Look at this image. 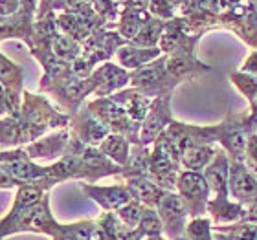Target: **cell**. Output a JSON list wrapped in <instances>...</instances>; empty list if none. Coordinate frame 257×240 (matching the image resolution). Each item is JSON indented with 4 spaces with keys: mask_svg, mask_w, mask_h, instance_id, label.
Segmentation results:
<instances>
[{
    "mask_svg": "<svg viewBox=\"0 0 257 240\" xmlns=\"http://www.w3.org/2000/svg\"><path fill=\"white\" fill-rule=\"evenodd\" d=\"M85 107L90 110L96 118L101 119L110 132L121 134L131 141L133 145H142L140 134H142V123L134 121L127 114L121 105L114 101L112 97H96L94 101L85 103Z\"/></svg>",
    "mask_w": 257,
    "mask_h": 240,
    "instance_id": "7",
    "label": "cell"
},
{
    "mask_svg": "<svg viewBox=\"0 0 257 240\" xmlns=\"http://www.w3.org/2000/svg\"><path fill=\"white\" fill-rule=\"evenodd\" d=\"M68 150H72L77 158V169H75V180L77 181L96 183L99 178L121 176L123 167H119L110 158H107L99 147L81 143L79 139L72 136Z\"/></svg>",
    "mask_w": 257,
    "mask_h": 240,
    "instance_id": "5",
    "label": "cell"
},
{
    "mask_svg": "<svg viewBox=\"0 0 257 240\" xmlns=\"http://www.w3.org/2000/svg\"><path fill=\"white\" fill-rule=\"evenodd\" d=\"M149 160H151V147H147V145H133L131 158H128L127 165L123 167L119 178H123V180H127V178H138V176L149 178Z\"/></svg>",
    "mask_w": 257,
    "mask_h": 240,
    "instance_id": "31",
    "label": "cell"
},
{
    "mask_svg": "<svg viewBox=\"0 0 257 240\" xmlns=\"http://www.w3.org/2000/svg\"><path fill=\"white\" fill-rule=\"evenodd\" d=\"M231 85L246 97L248 101L253 103L257 97V75L246 74V72H233L230 74Z\"/></svg>",
    "mask_w": 257,
    "mask_h": 240,
    "instance_id": "39",
    "label": "cell"
},
{
    "mask_svg": "<svg viewBox=\"0 0 257 240\" xmlns=\"http://www.w3.org/2000/svg\"><path fill=\"white\" fill-rule=\"evenodd\" d=\"M151 11L149 10H134V8H121V13H119V21L118 26H116V32L121 35V37L127 41V43H133L134 37L140 33L142 26L151 19Z\"/></svg>",
    "mask_w": 257,
    "mask_h": 240,
    "instance_id": "29",
    "label": "cell"
},
{
    "mask_svg": "<svg viewBox=\"0 0 257 240\" xmlns=\"http://www.w3.org/2000/svg\"><path fill=\"white\" fill-rule=\"evenodd\" d=\"M167 72L178 85H182L186 81L211 72V66L197 59V46H189L177 54L167 55Z\"/></svg>",
    "mask_w": 257,
    "mask_h": 240,
    "instance_id": "19",
    "label": "cell"
},
{
    "mask_svg": "<svg viewBox=\"0 0 257 240\" xmlns=\"http://www.w3.org/2000/svg\"><path fill=\"white\" fill-rule=\"evenodd\" d=\"M177 192L182 196L184 203L189 211V218H198L208 213V205L211 200V187L204 176V172L182 169L178 174Z\"/></svg>",
    "mask_w": 257,
    "mask_h": 240,
    "instance_id": "10",
    "label": "cell"
},
{
    "mask_svg": "<svg viewBox=\"0 0 257 240\" xmlns=\"http://www.w3.org/2000/svg\"><path fill=\"white\" fill-rule=\"evenodd\" d=\"M215 154H217V147L215 145H206V143L191 145L182 156V169L204 172V169L213 161Z\"/></svg>",
    "mask_w": 257,
    "mask_h": 240,
    "instance_id": "30",
    "label": "cell"
},
{
    "mask_svg": "<svg viewBox=\"0 0 257 240\" xmlns=\"http://www.w3.org/2000/svg\"><path fill=\"white\" fill-rule=\"evenodd\" d=\"M213 229L224 233L230 240H257V222L241 220L235 224H219Z\"/></svg>",
    "mask_w": 257,
    "mask_h": 240,
    "instance_id": "37",
    "label": "cell"
},
{
    "mask_svg": "<svg viewBox=\"0 0 257 240\" xmlns=\"http://www.w3.org/2000/svg\"><path fill=\"white\" fill-rule=\"evenodd\" d=\"M246 128L248 132H257V97L255 101L250 103V112L246 114Z\"/></svg>",
    "mask_w": 257,
    "mask_h": 240,
    "instance_id": "47",
    "label": "cell"
},
{
    "mask_svg": "<svg viewBox=\"0 0 257 240\" xmlns=\"http://www.w3.org/2000/svg\"><path fill=\"white\" fill-rule=\"evenodd\" d=\"M0 163H2V171H0L2 189L21 187L48 178V165L43 167L39 165L35 160H32L26 147L2 150Z\"/></svg>",
    "mask_w": 257,
    "mask_h": 240,
    "instance_id": "4",
    "label": "cell"
},
{
    "mask_svg": "<svg viewBox=\"0 0 257 240\" xmlns=\"http://www.w3.org/2000/svg\"><path fill=\"white\" fill-rule=\"evenodd\" d=\"M68 128L74 138L79 139L81 143L92 145V147H99L112 134L110 128L99 118H96L85 105H83V108L75 116H72Z\"/></svg>",
    "mask_w": 257,
    "mask_h": 240,
    "instance_id": "14",
    "label": "cell"
},
{
    "mask_svg": "<svg viewBox=\"0 0 257 240\" xmlns=\"http://www.w3.org/2000/svg\"><path fill=\"white\" fill-rule=\"evenodd\" d=\"M57 24H59L61 33L70 35V37L75 39V41L81 44H85L97 30L105 28V26H101V24L86 21L85 17L77 15V13H72V11H61V13H57Z\"/></svg>",
    "mask_w": 257,
    "mask_h": 240,
    "instance_id": "24",
    "label": "cell"
},
{
    "mask_svg": "<svg viewBox=\"0 0 257 240\" xmlns=\"http://www.w3.org/2000/svg\"><path fill=\"white\" fill-rule=\"evenodd\" d=\"M70 119L72 116L57 110L41 92L33 94L24 90L21 110L24 145L41 139L48 128H66L70 125Z\"/></svg>",
    "mask_w": 257,
    "mask_h": 240,
    "instance_id": "2",
    "label": "cell"
},
{
    "mask_svg": "<svg viewBox=\"0 0 257 240\" xmlns=\"http://www.w3.org/2000/svg\"><path fill=\"white\" fill-rule=\"evenodd\" d=\"M182 171V165H178L173 160L160 143L151 145V160H149V178L156 181L166 191H177L178 174Z\"/></svg>",
    "mask_w": 257,
    "mask_h": 240,
    "instance_id": "15",
    "label": "cell"
},
{
    "mask_svg": "<svg viewBox=\"0 0 257 240\" xmlns=\"http://www.w3.org/2000/svg\"><path fill=\"white\" fill-rule=\"evenodd\" d=\"M241 72L257 75V50H253L252 54L244 59V63H242V66H241Z\"/></svg>",
    "mask_w": 257,
    "mask_h": 240,
    "instance_id": "48",
    "label": "cell"
},
{
    "mask_svg": "<svg viewBox=\"0 0 257 240\" xmlns=\"http://www.w3.org/2000/svg\"><path fill=\"white\" fill-rule=\"evenodd\" d=\"M52 50H54V54L57 55L59 59H63V61H66V63L72 64L81 54H83V44L77 43V41L72 39L70 35L59 33V35L54 39Z\"/></svg>",
    "mask_w": 257,
    "mask_h": 240,
    "instance_id": "36",
    "label": "cell"
},
{
    "mask_svg": "<svg viewBox=\"0 0 257 240\" xmlns=\"http://www.w3.org/2000/svg\"><path fill=\"white\" fill-rule=\"evenodd\" d=\"M70 141H72V132L70 128H59L55 132L48 134V136H43L37 141H32V143L24 145L28 150V154L32 160H54V158H63L66 154V150L70 147Z\"/></svg>",
    "mask_w": 257,
    "mask_h": 240,
    "instance_id": "22",
    "label": "cell"
},
{
    "mask_svg": "<svg viewBox=\"0 0 257 240\" xmlns=\"http://www.w3.org/2000/svg\"><path fill=\"white\" fill-rule=\"evenodd\" d=\"M208 143H219L228 152L230 160L244 161L246 160L248 132L246 128V112H228L226 118L219 125L204 127Z\"/></svg>",
    "mask_w": 257,
    "mask_h": 240,
    "instance_id": "3",
    "label": "cell"
},
{
    "mask_svg": "<svg viewBox=\"0 0 257 240\" xmlns=\"http://www.w3.org/2000/svg\"><path fill=\"white\" fill-rule=\"evenodd\" d=\"M0 6H2L0 13H2V19H4V17L15 15L17 11L22 8V2L21 0H0Z\"/></svg>",
    "mask_w": 257,
    "mask_h": 240,
    "instance_id": "46",
    "label": "cell"
},
{
    "mask_svg": "<svg viewBox=\"0 0 257 240\" xmlns=\"http://www.w3.org/2000/svg\"><path fill=\"white\" fill-rule=\"evenodd\" d=\"M151 0H128L123 8H134V10H149Z\"/></svg>",
    "mask_w": 257,
    "mask_h": 240,
    "instance_id": "49",
    "label": "cell"
},
{
    "mask_svg": "<svg viewBox=\"0 0 257 240\" xmlns=\"http://www.w3.org/2000/svg\"><path fill=\"white\" fill-rule=\"evenodd\" d=\"M92 240H110V238H108V236L99 229V225H97L96 231H94V235H92Z\"/></svg>",
    "mask_w": 257,
    "mask_h": 240,
    "instance_id": "52",
    "label": "cell"
},
{
    "mask_svg": "<svg viewBox=\"0 0 257 240\" xmlns=\"http://www.w3.org/2000/svg\"><path fill=\"white\" fill-rule=\"evenodd\" d=\"M252 4H253V6H255V8H257V0H255V2H252Z\"/></svg>",
    "mask_w": 257,
    "mask_h": 240,
    "instance_id": "56",
    "label": "cell"
},
{
    "mask_svg": "<svg viewBox=\"0 0 257 240\" xmlns=\"http://www.w3.org/2000/svg\"><path fill=\"white\" fill-rule=\"evenodd\" d=\"M35 19H37V13L26 10V8H21L15 15L4 17L2 19V41L21 39L30 46L32 44Z\"/></svg>",
    "mask_w": 257,
    "mask_h": 240,
    "instance_id": "23",
    "label": "cell"
},
{
    "mask_svg": "<svg viewBox=\"0 0 257 240\" xmlns=\"http://www.w3.org/2000/svg\"><path fill=\"white\" fill-rule=\"evenodd\" d=\"M94 92H96V88H94V83L90 81V77L81 79L74 72H68L61 79L46 86L43 94H50L55 101L59 103V107L66 110L68 116H75L83 108L86 97L94 96Z\"/></svg>",
    "mask_w": 257,
    "mask_h": 240,
    "instance_id": "8",
    "label": "cell"
},
{
    "mask_svg": "<svg viewBox=\"0 0 257 240\" xmlns=\"http://www.w3.org/2000/svg\"><path fill=\"white\" fill-rule=\"evenodd\" d=\"M2 61V118L15 116L22 110V97H24V70L4 54Z\"/></svg>",
    "mask_w": 257,
    "mask_h": 240,
    "instance_id": "13",
    "label": "cell"
},
{
    "mask_svg": "<svg viewBox=\"0 0 257 240\" xmlns=\"http://www.w3.org/2000/svg\"><path fill=\"white\" fill-rule=\"evenodd\" d=\"M66 10H68V0H41L37 17H44L48 13H61V11Z\"/></svg>",
    "mask_w": 257,
    "mask_h": 240,
    "instance_id": "44",
    "label": "cell"
},
{
    "mask_svg": "<svg viewBox=\"0 0 257 240\" xmlns=\"http://www.w3.org/2000/svg\"><path fill=\"white\" fill-rule=\"evenodd\" d=\"M171 99L173 94H167V96L156 97L153 101V107H151L149 114L142 125V134H140L142 145L151 147L158 139V136L175 121L171 110Z\"/></svg>",
    "mask_w": 257,
    "mask_h": 240,
    "instance_id": "16",
    "label": "cell"
},
{
    "mask_svg": "<svg viewBox=\"0 0 257 240\" xmlns=\"http://www.w3.org/2000/svg\"><path fill=\"white\" fill-rule=\"evenodd\" d=\"M145 209H147V205L140 203L138 200H131L128 203H125L123 207H119L118 211H116V214L123 220L128 227H134V229H136L142 216H144Z\"/></svg>",
    "mask_w": 257,
    "mask_h": 240,
    "instance_id": "41",
    "label": "cell"
},
{
    "mask_svg": "<svg viewBox=\"0 0 257 240\" xmlns=\"http://www.w3.org/2000/svg\"><path fill=\"white\" fill-rule=\"evenodd\" d=\"M213 240H230V238H228L224 233H219V231H215V233H213Z\"/></svg>",
    "mask_w": 257,
    "mask_h": 240,
    "instance_id": "53",
    "label": "cell"
},
{
    "mask_svg": "<svg viewBox=\"0 0 257 240\" xmlns=\"http://www.w3.org/2000/svg\"><path fill=\"white\" fill-rule=\"evenodd\" d=\"M244 163L248 169L257 176V132H252L248 136V145H246V160Z\"/></svg>",
    "mask_w": 257,
    "mask_h": 240,
    "instance_id": "45",
    "label": "cell"
},
{
    "mask_svg": "<svg viewBox=\"0 0 257 240\" xmlns=\"http://www.w3.org/2000/svg\"><path fill=\"white\" fill-rule=\"evenodd\" d=\"M59 227L61 222H57L50 211V194H46L43 198V202L26 209L19 216L11 220H2L0 235H2V238L17 235V233H37V235L54 236Z\"/></svg>",
    "mask_w": 257,
    "mask_h": 240,
    "instance_id": "6",
    "label": "cell"
},
{
    "mask_svg": "<svg viewBox=\"0 0 257 240\" xmlns=\"http://www.w3.org/2000/svg\"><path fill=\"white\" fill-rule=\"evenodd\" d=\"M97 225L110 240H144V235L138 229L128 227L116 211H105L97 218Z\"/></svg>",
    "mask_w": 257,
    "mask_h": 240,
    "instance_id": "28",
    "label": "cell"
},
{
    "mask_svg": "<svg viewBox=\"0 0 257 240\" xmlns=\"http://www.w3.org/2000/svg\"><path fill=\"white\" fill-rule=\"evenodd\" d=\"M125 185L131 191L133 200H138L140 203H144L147 207L156 209L160 205V202L164 200V196L167 194L166 189H162L156 181H153L147 176H138V178H127Z\"/></svg>",
    "mask_w": 257,
    "mask_h": 240,
    "instance_id": "26",
    "label": "cell"
},
{
    "mask_svg": "<svg viewBox=\"0 0 257 240\" xmlns=\"http://www.w3.org/2000/svg\"><path fill=\"white\" fill-rule=\"evenodd\" d=\"M166 24L167 21H162L158 17H151L149 21L142 26L140 33L134 37V41L131 44L142 46V48H158L160 39L164 35V30H166Z\"/></svg>",
    "mask_w": 257,
    "mask_h": 240,
    "instance_id": "34",
    "label": "cell"
},
{
    "mask_svg": "<svg viewBox=\"0 0 257 240\" xmlns=\"http://www.w3.org/2000/svg\"><path fill=\"white\" fill-rule=\"evenodd\" d=\"M144 240H169L166 236H151V238H144Z\"/></svg>",
    "mask_w": 257,
    "mask_h": 240,
    "instance_id": "54",
    "label": "cell"
},
{
    "mask_svg": "<svg viewBox=\"0 0 257 240\" xmlns=\"http://www.w3.org/2000/svg\"><path fill=\"white\" fill-rule=\"evenodd\" d=\"M136 229L144 235V238H151V236H164V222H162L158 211L153 207L145 209L144 216L140 220V224Z\"/></svg>",
    "mask_w": 257,
    "mask_h": 240,
    "instance_id": "38",
    "label": "cell"
},
{
    "mask_svg": "<svg viewBox=\"0 0 257 240\" xmlns=\"http://www.w3.org/2000/svg\"><path fill=\"white\" fill-rule=\"evenodd\" d=\"M0 138H2V150L24 147V130H22L21 114L2 118V121H0Z\"/></svg>",
    "mask_w": 257,
    "mask_h": 240,
    "instance_id": "33",
    "label": "cell"
},
{
    "mask_svg": "<svg viewBox=\"0 0 257 240\" xmlns=\"http://www.w3.org/2000/svg\"><path fill=\"white\" fill-rule=\"evenodd\" d=\"M110 97L127 110V114L134 121L142 123V125H144L145 118H147V114H149L151 107H153V101H155V99L147 97L145 94H142V92H140L138 88H134V86H128V88L116 92V94Z\"/></svg>",
    "mask_w": 257,
    "mask_h": 240,
    "instance_id": "25",
    "label": "cell"
},
{
    "mask_svg": "<svg viewBox=\"0 0 257 240\" xmlns=\"http://www.w3.org/2000/svg\"><path fill=\"white\" fill-rule=\"evenodd\" d=\"M164 222V236L169 240H188L189 211L177 191H167L160 205L156 207Z\"/></svg>",
    "mask_w": 257,
    "mask_h": 240,
    "instance_id": "12",
    "label": "cell"
},
{
    "mask_svg": "<svg viewBox=\"0 0 257 240\" xmlns=\"http://www.w3.org/2000/svg\"><path fill=\"white\" fill-rule=\"evenodd\" d=\"M128 44L116 30H108L101 28L92 35L85 44H83V54L92 61V63L99 66L103 63H108L112 55L118 54L121 46Z\"/></svg>",
    "mask_w": 257,
    "mask_h": 240,
    "instance_id": "17",
    "label": "cell"
},
{
    "mask_svg": "<svg viewBox=\"0 0 257 240\" xmlns=\"http://www.w3.org/2000/svg\"><path fill=\"white\" fill-rule=\"evenodd\" d=\"M96 68H97L96 64L92 63L85 54H81L79 57L72 63V72H74L77 77H81V79H88V77L94 74V70Z\"/></svg>",
    "mask_w": 257,
    "mask_h": 240,
    "instance_id": "43",
    "label": "cell"
},
{
    "mask_svg": "<svg viewBox=\"0 0 257 240\" xmlns=\"http://www.w3.org/2000/svg\"><path fill=\"white\" fill-rule=\"evenodd\" d=\"M138 88L151 99L173 94L177 86H180L167 72V55H162L160 59L145 64L136 72H131V85Z\"/></svg>",
    "mask_w": 257,
    "mask_h": 240,
    "instance_id": "9",
    "label": "cell"
},
{
    "mask_svg": "<svg viewBox=\"0 0 257 240\" xmlns=\"http://www.w3.org/2000/svg\"><path fill=\"white\" fill-rule=\"evenodd\" d=\"M213 220L208 216L191 218L188 224V240H213Z\"/></svg>",
    "mask_w": 257,
    "mask_h": 240,
    "instance_id": "40",
    "label": "cell"
},
{
    "mask_svg": "<svg viewBox=\"0 0 257 240\" xmlns=\"http://www.w3.org/2000/svg\"><path fill=\"white\" fill-rule=\"evenodd\" d=\"M230 196L244 207L257 203V176L244 161L230 163Z\"/></svg>",
    "mask_w": 257,
    "mask_h": 240,
    "instance_id": "21",
    "label": "cell"
},
{
    "mask_svg": "<svg viewBox=\"0 0 257 240\" xmlns=\"http://www.w3.org/2000/svg\"><path fill=\"white\" fill-rule=\"evenodd\" d=\"M230 156L224 149H217L213 161L204 169L213 198L209 200L208 213L215 224H235L246 216V207L230 200Z\"/></svg>",
    "mask_w": 257,
    "mask_h": 240,
    "instance_id": "1",
    "label": "cell"
},
{
    "mask_svg": "<svg viewBox=\"0 0 257 240\" xmlns=\"http://www.w3.org/2000/svg\"><path fill=\"white\" fill-rule=\"evenodd\" d=\"M114 2H116V4H118V6H119V4H123V6H125V4H127V2H128V0H114Z\"/></svg>",
    "mask_w": 257,
    "mask_h": 240,
    "instance_id": "55",
    "label": "cell"
},
{
    "mask_svg": "<svg viewBox=\"0 0 257 240\" xmlns=\"http://www.w3.org/2000/svg\"><path fill=\"white\" fill-rule=\"evenodd\" d=\"M241 2H244V0H219L220 11H226V10H230V8H233V6L241 4Z\"/></svg>",
    "mask_w": 257,
    "mask_h": 240,
    "instance_id": "50",
    "label": "cell"
},
{
    "mask_svg": "<svg viewBox=\"0 0 257 240\" xmlns=\"http://www.w3.org/2000/svg\"><path fill=\"white\" fill-rule=\"evenodd\" d=\"M162 55L164 54H162L160 46L158 48H142V46H134V44L128 43L118 50L116 61H118L119 66H123L128 72H136L145 64L160 59Z\"/></svg>",
    "mask_w": 257,
    "mask_h": 240,
    "instance_id": "27",
    "label": "cell"
},
{
    "mask_svg": "<svg viewBox=\"0 0 257 240\" xmlns=\"http://www.w3.org/2000/svg\"><path fill=\"white\" fill-rule=\"evenodd\" d=\"M219 22L222 28L231 30L250 48L257 50V8L252 2L244 0L230 10L220 11Z\"/></svg>",
    "mask_w": 257,
    "mask_h": 240,
    "instance_id": "11",
    "label": "cell"
},
{
    "mask_svg": "<svg viewBox=\"0 0 257 240\" xmlns=\"http://www.w3.org/2000/svg\"><path fill=\"white\" fill-rule=\"evenodd\" d=\"M99 149H101L103 154L107 156V158H110L114 163H118L119 167H125L128 158H131L133 143H131L125 136H121V134L112 132L101 145H99Z\"/></svg>",
    "mask_w": 257,
    "mask_h": 240,
    "instance_id": "32",
    "label": "cell"
},
{
    "mask_svg": "<svg viewBox=\"0 0 257 240\" xmlns=\"http://www.w3.org/2000/svg\"><path fill=\"white\" fill-rule=\"evenodd\" d=\"M77 187L81 189L83 194L90 198L92 202H96L103 211H118L119 207H123L125 203L133 200L125 181L123 183H116V185H96V183L79 181Z\"/></svg>",
    "mask_w": 257,
    "mask_h": 240,
    "instance_id": "20",
    "label": "cell"
},
{
    "mask_svg": "<svg viewBox=\"0 0 257 240\" xmlns=\"http://www.w3.org/2000/svg\"><path fill=\"white\" fill-rule=\"evenodd\" d=\"M149 11L153 17H158L162 21H171L177 17V8L171 4V0H151Z\"/></svg>",
    "mask_w": 257,
    "mask_h": 240,
    "instance_id": "42",
    "label": "cell"
},
{
    "mask_svg": "<svg viewBox=\"0 0 257 240\" xmlns=\"http://www.w3.org/2000/svg\"><path fill=\"white\" fill-rule=\"evenodd\" d=\"M90 81L94 83V96L97 97H110L116 92L127 88L131 85V72L125 70L119 64H114L112 61L99 64L94 74L90 75Z\"/></svg>",
    "mask_w": 257,
    "mask_h": 240,
    "instance_id": "18",
    "label": "cell"
},
{
    "mask_svg": "<svg viewBox=\"0 0 257 240\" xmlns=\"http://www.w3.org/2000/svg\"><path fill=\"white\" fill-rule=\"evenodd\" d=\"M97 227V220H79L72 224H61V227L52 236L54 240H92Z\"/></svg>",
    "mask_w": 257,
    "mask_h": 240,
    "instance_id": "35",
    "label": "cell"
},
{
    "mask_svg": "<svg viewBox=\"0 0 257 240\" xmlns=\"http://www.w3.org/2000/svg\"><path fill=\"white\" fill-rule=\"evenodd\" d=\"M21 2H22V8H26V10L35 11V13H37L39 2H41V0H21Z\"/></svg>",
    "mask_w": 257,
    "mask_h": 240,
    "instance_id": "51",
    "label": "cell"
}]
</instances>
